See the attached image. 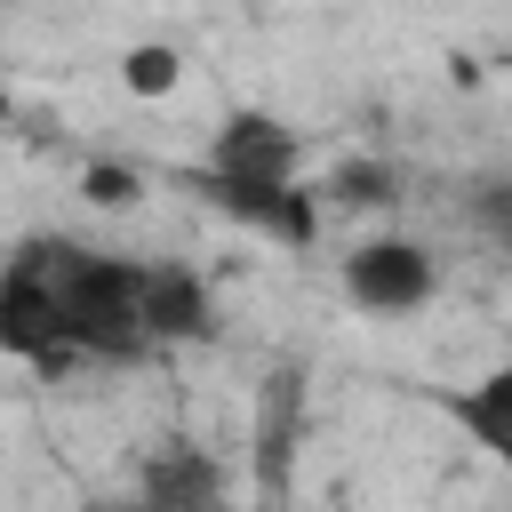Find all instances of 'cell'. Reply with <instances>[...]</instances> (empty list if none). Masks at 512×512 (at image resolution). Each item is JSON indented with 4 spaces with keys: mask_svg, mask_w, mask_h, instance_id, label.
I'll use <instances>...</instances> for the list:
<instances>
[{
    "mask_svg": "<svg viewBox=\"0 0 512 512\" xmlns=\"http://www.w3.org/2000/svg\"><path fill=\"white\" fill-rule=\"evenodd\" d=\"M0 352L32 360L40 376H64L80 360L64 336V304H56V240H24L0 264Z\"/></svg>",
    "mask_w": 512,
    "mask_h": 512,
    "instance_id": "cell-2",
    "label": "cell"
},
{
    "mask_svg": "<svg viewBox=\"0 0 512 512\" xmlns=\"http://www.w3.org/2000/svg\"><path fill=\"white\" fill-rule=\"evenodd\" d=\"M144 504H216L224 496V472L200 456V448H160V456H144Z\"/></svg>",
    "mask_w": 512,
    "mask_h": 512,
    "instance_id": "cell-8",
    "label": "cell"
},
{
    "mask_svg": "<svg viewBox=\"0 0 512 512\" xmlns=\"http://www.w3.org/2000/svg\"><path fill=\"white\" fill-rule=\"evenodd\" d=\"M432 248L424 240H400V232H384V240H360L352 256H344V296L360 304V312H376V320H400V312H424L432 304Z\"/></svg>",
    "mask_w": 512,
    "mask_h": 512,
    "instance_id": "cell-3",
    "label": "cell"
},
{
    "mask_svg": "<svg viewBox=\"0 0 512 512\" xmlns=\"http://www.w3.org/2000/svg\"><path fill=\"white\" fill-rule=\"evenodd\" d=\"M120 80H128V96H168V88H176V48L136 40V48L120 56Z\"/></svg>",
    "mask_w": 512,
    "mask_h": 512,
    "instance_id": "cell-10",
    "label": "cell"
},
{
    "mask_svg": "<svg viewBox=\"0 0 512 512\" xmlns=\"http://www.w3.org/2000/svg\"><path fill=\"white\" fill-rule=\"evenodd\" d=\"M328 192H336L344 208H392V200H400V176H392V160H336Z\"/></svg>",
    "mask_w": 512,
    "mask_h": 512,
    "instance_id": "cell-9",
    "label": "cell"
},
{
    "mask_svg": "<svg viewBox=\"0 0 512 512\" xmlns=\"http://www.w3.org/2000/svg\"><path fill=\"white\" fill-rule=\"evenodd\" d=\"M448 416L472 432V448H480L488 464L512 472V368H488L480 384H464V392L448 400Z\"/></svg>",
    "mask_w": 512,
    "mask_h": 512,
    "instance_id": "cell-7",
    "label": "cell"
},
{
    "mask_svg": "<svg viewBox=\"0 0 512 512\" xmlns=\"http://www.w3.org/2000/svg\"><path fill=\"white\" fill-rule=\"evenodd\" d=\"M136 280H144V264L56 240V304H64V336H72L80 360H136L152 344Z\"/></svg>",
    "mask_w": 512,
    "mask_h": 512,
    "instance_id": "cell-1",
    "label": "cell"
},
{
    "mask_svg": "<svg viewBox=\"0 0 512 512\" xmlns=\"http://www.w3.org/2000/svg\"><path fill=\"white\" fill-rule=\"evenodd\" d=\"M80 192H88L96 208H136V192H144V176H136V168H120V160H88V176H80Z\"/></svg>",
    "mask_w": 512,
    "mask_h": 512,
    "instance_id": "cell-11",
    "label": "cell"
},
{
    "mask_svg": "<svg viewBox=\"0 0 512 512\" xmlns=\"http://www.w3.org/2000/svg\"><path fill=\"white\" fill-rule=\"evenodd\" d=\"M480 216H488V232L512 248V184H480Z\"/></svg>",
    "mask_w": 512,
    "mask_h": 512,
    "instance_id": "cell-12",
    "label": "cell"
},
{
    "mask_svg": "<svg viewBox=\"0 0 512 512\" xmlns=\"http://www.w3.org/2000/svg\"><path fill=\"white\" fill-rule=\"evenodd\" d=\"M136 296H144L152 344H208L216 336V296H208V280L192 264H144Z\"/></svg>",
    "mask_w": 512,
    "mask_h": 512,
    "instance_id": "cell-6",
    "label": "cell"
},
{
    "mask_svg": "<svg viewBox=\"0 0 512 512\" xmlns=\"http://www.w3.org/2000/svg\"><path fill=\"white\" fill-rule=\"evenodd\" d=\"M296 160H304V144H296V128L272 120V112H224L216 152H208L216 176H256V184H288Z\"/></svg>",
    "mask_w": 512,
    "mask_h": 512,
    "instance_id": "cell-5",
    "label": "cell"
},
{
    "mask_svg": "<svg viewBox=\"0 0 512 512\" xmlns=\"http://www.w3.org/2000/svg\"><path fill=\"white\" fill-rule=\"evenodd\" d=\"M208 208H224L232 224H256V232H272V240H288V248H304L312 232H320V208H312V192H296V176L288 184H256V176H216V168H200V184H192Z\"/></svg>",
    "mask_w": 512,
    "mask_h": 512,
    "instance_id": "cell-4",
    "label": "cell"
}]
</instances>
